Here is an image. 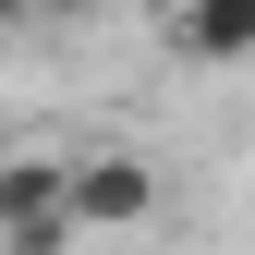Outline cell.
<instances>
[{
  "label": "cell",
  "instance_id": "cell-2",
  "mask_svg": "<svg viewBox=\"0 0 255 255\" xmlns=\"http://www.w3.org/2000/svg\"><path fill=\"white\" fill-rule=\"evenodd\" d=\"M170 49L195 61V73H231V61H255V0H182V12H170Z\"/></svg>",
  "mask_w": 255,
  "mask_h": 255
},
{
  "label": "cell",
  "instance_id": "cell-3",
  "mask_svg": "<svg viewBox=\"0 0 255 255\" xmlns=\"http://www.w3.org/2000/svg\"><path fill=\"white\" fill-rule=\"evenodd\" d=\"M61 207H73V158H49V146H12V158H0V231L61 219Z\"/></svg>",
  "mask_w": 255,
  "mask_h": 255
},
{
  "label": "cell",
  "instance_id": "cell-1",
  "mask_svg": "<svg viewBox=\"0 0 255 255\" xmlns=\"http://www.w3.org/2000/svg\"><path fill=\"white\" fill-rule=\"evenodd\" d=\"M73 207H85V231H158L170 182L146 146H73Z\"/></svg>",
  "mask_w": 255,
  "mask_h": 255
},
{
  "label": "cell",
  "instance_id": "cell-6",
  "mask_svg": "<svg viewBox=\"0 0 255 255\" xmlns=\"http://www.w3.org/2000/svg\"><path fill=\"white\" fill-rule=\"evenodd\" d=\"M0 158H12V134H0Z\"/></svg>",
  "mask_w": 255,
  "mask_h": 255
},
{
  "label": "cell",
  "instance_id": "cell-4",
  "mask_svg": "<svg viewBox=\"0 0 255 255\" xmlns=\"http://www.w3.org/2000/svg\"><path fill=\"white\" fill-rule=\"evenodd\" d=\"M37 12H49V0H0V24H37Z\"/></svg>",
  "mask_w": 255,
  "mask_h": 255
},
{
  "label": "cell",
  "instance_id": "cell-5",
  "mask_svg": "<svg viewBox=\"0 0 255 255\" xmlns=\"http://www.w3.org/2000/svg\"><path fill=\"white\" fill-rule=\"evenodd\" d=\"M49 12H85V0H49Z\"/></svg>",
  "mask_w": 255,
  "mask_h": 255
}]
</instances>
